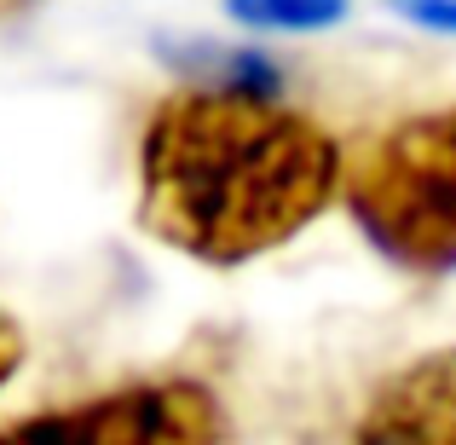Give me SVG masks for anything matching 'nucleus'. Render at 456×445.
<instances>
[{"instance_id":"obj_1","label":"nucleus","mask_w":456,"mask_h":445,"mask_svg":"<svg viewBox=\"0 0 456 445\" xmlns=\"http://www.w3.org/2000/svg\"><path fill=\"white\" fill-rule=\"evenodd\" d=\"M346 191V151L266 81L167 93L139 139V226L208 267L301 237Z\"/></svg>"},{"instance_id":"obj_2","label":"nucleus","mask_w":456,"mask_h":445,"mask_svg":"<svg viewBox=\"0 0 456 445\" xmlns=\"http://www.w3.org/2000/svg\"><path fill=\"white\" fill-rule=\"evenodd\" d=\"M346 209L358 232L404 272L456 267V104L416 111L346 156Z\"/></svg>"},{"instance_id":"obj_3","label":"nucleus","mask_w":456,"mask_h":445,"mask_svg":"<svg viewBox=\"0 0 456 445\" xmlns=\"http://www.w3.org/2000/svg\"><path fill=\"white\" fill-rule=\"evenodd\" d=\"M0 445H225V411L197 376H139L0 428Z\"/></svg>"},{"instance_id":"obj_4","label":"nucleus","mask_w":456,"mask_h":445,"mask_svg":"<svg viewBox=\"0 0 456 445\" xmlns=\"http://www.w3.org/2000/svg\"><path fill=\"white\" fill-rule=\"evenodd\" d=\"M353 445H456V347L393 370L358 411Z\"/></svg>"},{"instance_id":"obj_5","label":"nucleus","mask_w":456,"mask_h":445,"mask_svg":"<svg viewBox=\"0 0 456 445\" xmlns=\"http://www.w3.org/2000/svg\"><path fill=\"white\" fill-rule=\"evenodd\" d=\"M353 0H225L237 23L248 29H289V35H306V29H330V23L346 18Z\"/></svg>"},{"instance_id":"obj_6","label":"nucleus","mask_w":456,"mask_h":445,"mask_svg":"<svg viewBox=\"0 0 456 445\" xmlns=\"http://www.w3.org/2000/svg\"><path fill=\"white\" fill-rule=\"evenodd\" d=\"M399 18H411V23H428V29H445L456 35V0H387Z\"/></svg>"},{"instance_id":"obj_7","label":"nucleus","mask_w":456,"mask_h":445,"mask_svg":"<svg viewBox=\"0 0 456 445\" xmlns=\"http://www.w3.org/2000/svg\"><path fill=\"white\" fill-rule=\"evenodd\" d=\"M23 365V335H18V324L0 312V388L12 382V370Z\"/></svg>"},{"instance_id":"obj_8","label":"nucleus","mask_w":456,"mask_h":445,"mask_svg":"<svg viewBox=\"0 0 456 445\" xmlns=\"http://www.w3.org/2000/svg\"><path fill=\"white\" fill-rule=\"evenodd\" d=\"M29 0H0V18H12V12H23Z\"/></svg>"}]
</instances>
